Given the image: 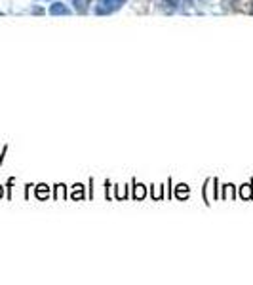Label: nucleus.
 I'll return each mask as SVG.
<instances>
[{"label": "nucleus", "mask_w": 253, "mask_h": 285, "mask_svg": "<svg viewBox=\"0 0 253 285\" xmlns=\"http://www.w3.org/2000/svg\"><path fill=\"white\" fill-rule=\"evenodd\" d=\"M122 4H126V0H97L95 13H99V15L113 13V12H116V10H120Z\"/></svg>", "instance_id": "f257e3e1"}, {"label": "nucleus", "mask_w": 253, "mask_h": 285, "mask_svg": "<svg viewBox=\"0 0 253 285\" xmlns=\"http://www.w3.org/2000/svg\"><path fill=\"white\" fill-rule=\"evenodd\" d=\"M50 13L52 15H71V10L63 2H53L52 6H50Z\"/></svg>", "instance_id": "f03ea898"}, {"label": "nucleus", "mask_w": 253, "mask_h": 285, "mask_svg": "<svg viewBox=\"0 0 253 285\" xmlns=\"http://www.w3.org/2000/svg\"><path fill=\"white\" fill-rule=\"evenodd\" d=\"M88 2H90V0H73L74 8H76L80 13H84L88 10Z\"/></svg>", "instance_id": "7ed1b4c3"}, {"label": "nucleus", "mask_w": 253, "mask_h": 285, "mask_svg": "<svg viewBox=\"0 0 253 285\" xmlns=\"http://www.w3.org/2000/svg\"><path fill=\"white\" fill-rule=\"evenodd\" d=\"M242 196H244V198H251V188H249V185H246L242 188Z\"/></svg>", "instance_id": "20e7f679"}, {"label": "nucleus", "mask_w": 253, "mask_h": 285, "mask_svg": "<svg viewBox=\"0 0 253 285\" xmlns=\"http://www.w3.org/2000/svg\"><path fill=\"white\" fill-rule=\"evenodd\" d=\"M135 196H137V198H143V196H145V190H143V186H137V190H135Z\"/></svg>", "instance_id": "39448f33"}, {"label": "nucleus", "mask_w": 253, "mask_h": 285, "mask_svg": "<svg viewBox=\"0 0 253 285\" xmlns=\"http://www.w3.org/2000/svg\"><path fill=\"white\" fill-rule=\"evenodd\" d=\"M0 198H2V186H0Z\"/></svg>", "instance_id": "423d86ee"}]
</instances>
